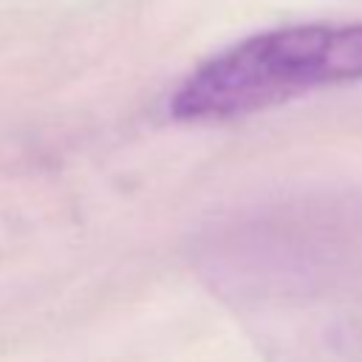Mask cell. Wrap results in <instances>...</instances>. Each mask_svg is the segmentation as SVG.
Listing matches in <instances>:
<instances>
[{
  "mask_svg": "<svg viewBox=\"0 0 362 362\" xmlns=\"http://www.w3.org/2000/svg\"><path fill=\"white\" fill-rule=\"evenodd\" d=\"M198 266L266 362H362V204L252 209L204 240Z\"/></svg>",
  "mask_w": 362,
  "mask_h": 362,
  "instance_id": "cell-1",
  "label": "cell"
},
{
  "mask_svg": "<svg viewBox=\"0 0 362 362\" xmlns=\"http://www.w3.org/2000/svg\"><path fill=\"white\" fill-rule=\"evenodd\" d=\"M362 79V20L249 34L192 68L170 96L178 122H226Z\"/></svg>",
  "mask_w": 362,
  "mask_h": 362,
  "instance_id": "cell-2",
  "label": "cell"
}]
</instances>
